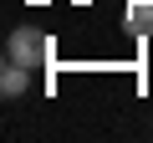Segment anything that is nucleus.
<instances>
[{
  "instance_id": "f257e3e1",
  "label": "nucleus",
  "mask_w": 153,
  "mask_h": 143,
  "mask_svg": "<svg viewBox=\"0 0 153 143\" xmlns=\"http://www.w3.org/2000/svg\"><path fill=\"white\" fill-rule=\"evenodd\" d=\"M51 56H56L51 36H41V31H31V26H16V31L5 36V61H21V66H51Z\"/></svg>"
},
{
  "instance_id": "7ed1b4c3",
  "label": "nucleus",
  "mask_w": 153,
  "mask_h": 143,
  "mask_svg": "<svg viewBox=\"0 0 153 143\" xmlns=\"http://www.w3.org/2000/svg\"><path fill=\"white\" fill-rule=\"evenodd\" d=\"M123 21H128V31H133V36H153V0H133Z\"/></svg>"
},
{
  "instance_id": "f03ea898",
  "label": "nucleus",
  "mask_w": 153,
  "mask_h": 143,
  "mask_svg": "<svg viewBox=\"0 0 153 143\" xmlns=\"http://www.w3.org/2000/svg\"><path fill=\"white\" fill-rule=\"evenodd\" d=\"M31 87V66H21V61H5V72H0V92L5 97H21Z\"/></svg>"
}]
</instances>
